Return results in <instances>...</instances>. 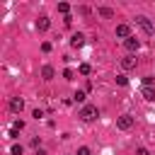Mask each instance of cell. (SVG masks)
<instances>
[{
  "label": "cell",
  "instance_id": "obj_7",
  "mask_svg": "<svg viewBox=\"0 0 155 155\" xmlns=\"http://www.w3.org/2000/svg\"><path fill=\"white\" fill-rule=\"evenodd\" d=\"M116 36L128 39V36H131V27H128V24H119V27H116Z\"/></svg>",
  "mask_w": 155,
  "mask_h": 155
},
{
  "label": "cell",
  "instance_id": "obj_1",
  "mask_svg": "<svg viewBox=\"0 0 155 155\" xmlns=\"http://www.w3.org/2000/svg\"><path fill=\"white\" fill-rule=\"evenodd\" d=\"M80 119H82V121H92V119H97V107L85 104V107L80 109Z\"/></svg>",
  "mask_w": 155,
  "mask_h": 155
},
{
  "label": "cell",
  "instance_id": "obj_16",
  "mask_svg": "<svg viewBox=\"0 0 155 155\" xmlns=\"http://www.w3.org/2000/svg\"><path fill=\"white\" fill-rule=\"evenodd\" d=\"M73 75H75V73H73L70 68H65V70H63V78H65V80H73Z\"/></svg>",
  "mask_w": 155,
  "mask_h": 155
},
{
  "label": "cell",
  "instance_id": "obj_19",
  "mask_svg": "<svg viewBox=\"0 0 155 155\" xmlns=\"http://www.w3.org/2000/svg\"><path fill=\"white\" fill-rule=\"evenodd\" d=\"M75 102H85V92H75Z\"/></svg>",
  "mask_w": 155,
  "mask_h": 155
},
{
  "label": "cell",
  "instance_id": "obj_11",
  "mask_svg": "<svg viewBox=\"0 0 155 155\" xmlns=\"http://www.w3.org/2000/svg\"><path fill=\"white\" fill-rule=\"evenodd\" d=\"M140 92H143V97H145L148 102H153V99H155V90H153V87H148V85H145Z\"/></svg>",
  "mask_w": 155,
  "mask_h": 155
},
{
  "label": "cell",
  "instance_id": "obj_10",
  "mask_svg": "<svg viewBox=\"0 0 155 155\" xmlns=\"http://www.w3.org/2000/svg\"><path fill=\"white\" fill-rule=\"evenodd\" d=\"M97 12H99V17H104V19H111V17H114V10H111V7H99Z\"/></svg>",
  "mask_w": 155,
  "mask_h": 155
},
{
  "label": "cell",
  "instance_id": "obj_18",
  "mask_svg": "<svg viewBox=\"0 0 155 155\" xmlns=\"http://www.w3.org/2000/svg\"><path fill=\"white\" fill-rule=\"evenodd\" d=\"M41 51H44V53H48V51H51V44H48V41H44V44H41Z\"/></svg>",
  "mask_w": 155,
  "mask_h": 155
},
{
  "label": "cell",
  "instance_id": "obj_8",
  "mask_svg": "<svg viewBox=\"0 0 155 155\" xmlns=\"http://www.w3.org/2000/svg\"><path fill=\"white\" fill-rule=\"evenodd\" d=\"M124 44H126V48H128V51H138V46H140V41H138L136 36H128Z\"/></svg>",
  "mask_w": 155,
  "mask_h": 155
},
{
  "label": "cell",
  "instance_id": "obj_6",
  "mask_svg": "<svg viewBox=\"0 0 155 155\" xmlns=\"http://www.w3.org/2000/svg\"><path fill=\"white\" fill-rule=\"evenodd\" d=\"M48 27H51V22H48V17H46V15H41V17L36 19V29H39V31H46Z\"/></svg>",
  "mask_w": 155,
  "mask_h": 155
},
{
  "label": "cell",
  "instance_id": "obj_21",
  "mask_svg": "<svg viewBox=\"0 0 155 155\" xmlns=\"http://www.w3.org/2000/svg\"><path fill=\"white\" fill-rule=\"evenodd\" d=\"M12 155H22V145H12Z\"/></svg>",
  "mask_w": 155,
  "mask_h": 155
},
{
  "label": "cell",
  "instance_id": "obj_13",
  "mask_svg": "<svg viewBox=\"0 0 155 155\" xmlns=\"http://www.w3.org/2000/svg\"><path fill=\"white\" fill-rule=\"evenodd\" d=\"M68 10H70V5H68V2H58V12H63V15L68 17Z\"/></svg>",
  "mask_w": 155,
  "mask_h": 155
},
{
  "label": "cell",
  "instance_id": "obj_20",
  "mask_svg": "<svg viewBox=\"0 0 155 155\" xmlns=\"http://www.w3.org/2000/svg\"><path fill=\"white\" fill-rule=\"evenodd\" d=\"M22 128H24V121L17 119V121H15V131H22Z\"/></svg>",
  "mask_w": 155,
  "mask_h": 155
},
{
  "label": "cell",
  "instance_id": "obj_2",
  "mask_svg": "<svg viewBox=\"0 0 155 155\" xmlns=\"http://www.w3.org/2000/svg\"><path fill=\"white\" fill-rule=\"evenodd\" d=\"M136 24H138V27H140V29H143L145 34H153V31H155L153 22H150L148 17H143V15H138V17H136Z\"/></svg>",
  "mask_w": 155,
  "mask_h": 155
},
{
  "label": "cell",
  "instance_id": "obj_9",
  "mask_svg": "<svg viewBox=\"0 0 155 155\" xmlns=\"http://www.w3.org/2000/svg\"><path fill=\"white\" fill-rule=\"evenodd\" d=\"M82 44H85V36H82V34H75V36L70 39V46H73V48H80Z\"/></svg>",
  "mask_w": 155,
  "mask_h": 155
},
{
  "label": "cell",
  "instance_id": "obj_23",
  "mask_svg": "<svg viewBox=\"0 0 155 155\" xmlns=\"http://www.w3.org/2000/svg\"><path fill=\"white\" fill-rule=\"evenodd\" d=\"M36 155H46V153H44V150H41V148H39V150H36Z\"/></svg>",
  "mask_w": 155,
  "mask_h": 155
},
{
  "label": "cell",
  "instance_id": "obj_17",
  "mask_svg": "<svg viewBox=\"0 0 155 155\" xmlns=\"http://www.w3.org/2000/svg\"><path fill=\"white\" fill-rule=\"evenodd\" d=\"M116 82H119V85H128V78H126V75H116Z\"/></svg>",
  "mask_w": 155,
  "mask_h": 155
},
{
  "label": "cell",
  "instance_id": "obj_4",
  "mask_svg": "<svg viewBox=\"0 0 155 155\" xmlns=\"http://www.w3.org/2000/svg\"><path fill=\"white\" fill-rule=\"evenodd\" d=\"M136 63H138V58H136V56H124V58H121V68H124V70L136 68Z\"/></svg>",
  "mask_w": 155,
  "mask_h": 155
},
{
  "label": "cell",
  "instance_id": "obj_14",
  "mask_svg": "<svg viewBox=\"0 0 155 155\" xmlns=\"http://www.w3.org/2000/svg\"><path fill=\"white\" fill-rule=\"evenodd\" d=\"M80 73H82V75H90V73H92V68H90L87 63H82V65H80Z\"/></svg>",
  "mask_w": 155,
  "mask_h": 155
},
{
  "label": "cell",
  "instance_id": "obj_12",
  "mask_svg": "<svg viewBox=\"0 0 155 155\" xmlns=\"http://www.w3.org/2000/svg\"><path fill=\"white\" fill-rule=\"evenodd\" d=\"M41 75H44L46 80H51V78H53L56 73H53V68H51V65H44V68H41Z\"/></svg>",
  "mask_w": 155,
  "mask_h": 155
},
{
  "label": "cell",
  "instance_id": "obj_3",
  "mask_svg": "<svg viewBox=\"0 0 155 155\" xmlns=\"http://www.w3.org/2000/svg\"><path fill=\"white\" fill-rule=\"evenodd\" d=\"M116 126H119L121 131H128V128L133 126V116H131V114H121V116L116 119Z\"/></svg>",
  "mask_w": 155,
  "mask_h": 155
},
{
  "label": "cell",
  "instance_id": "obj_5",
  "mask_svg": "<svg viewBox=\"0 0 155 155\" xmlns=\"http://www.w3.org/2000/svg\"><path fill=\"white\" fill-rule=\"evenodd\" d=\"M10 109H12L15 114H19V111L24 109V99H22V97H12V99H10Z\"/></svg>",
  "mask_w": 155,
  "mask_h": 155
},
{
  "label": "cell",
  "instance_id": "obj_15",
  "mask_svg": "<svg viewBox=\"0 0 155 155\" xmlns=\"http://www.w3.org/2000/svg\"><path fill=\"white\" fill-rule=\"evenodd\" d=\"M78 155H92V150L87 145H82V148H78Z\"/></svg>",
  "mask_w": 155,
  "mask_h": 155
},
{
  "label": "cell",
  "instance_id": "obj_22",
  "mask_svg": "<svg viewBox=\"0 0 155 155\" xmlns=\"http://www.w3.org/2000/svg\"><path fill=\"white\" fill-rule=\"evenodd\" d=\"M136 155H150V153H148L145 148H138V150H136Z\"/></svg>",
  "mask_w": 155,
  "mask_h": 155
}]
</instances>
